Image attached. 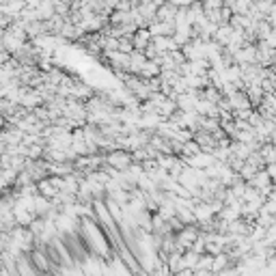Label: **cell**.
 I'll list each match as a JSON object with an SVG mask.
<instances>
[{
    "label": "cell",
    "instance_id": "cb8c5ba5",
    "mask_svg": "<svg viewBox=\"0 0 276 276\" xmlns=\"http://www.w3.org/2000/svg\"><path fill=\"white\" fill-rule=\"evenodd\" d=\"M145 54H147V58H156L158 54H160V50L156 48V43H154V41H151V43L145 48Z\"/></svg>",
    "mask_w": 276,
    "mask_h": 276
},
{
    "label": "cell",
    "instance_id": "44dd1931",
    "mask_svg": "<svg viewBox=\"0 0 276 276\" xmlns=\"http://www.w3.org/2000/svg\"><path fill=\"white\" fill-rule=\"evenodd\" d=\"M201 151H203V147L192 138V140H188V143H184V154L181 156H197V154H201Z\"/></svg>",
    "mask_w": 276,
    "mask_h": 276
},
{
    "label": "cell",
    "instance_id": "7c38bea8",
    "mask_svg": "<svg viewBox=\"0 0 276 276\" xmlns=\"http://www.w3.org/2000/svg\"><path fill=\"white\" fill-rule=\"evenodd\" d=\"M177 11H179L177 4H173L171 0H166V2H164L162 7L158 9V22H164V20H175Z\"/></svg>",
    "mask_w": 276,
    "mask_h": 276
},
{
    "label": "cell",
    "instance_id": "30bf717a",
    "mask_svg": "<svg viewBox=\"0 0 276 276\" xmlns=\"http://www.w3.org/2000/svg\"><path fill=\"white\" fill-rule=\"evenodd\" d=\"M233 263L236 261L231 259V255H229L227 250H222L218 255H214V268H211V272H225V270L229 266H233Z\"/></svg>",
    "mask_w": 276,
    "mask_h": 276
},
{
    "label": "cell",
    "instance_id": "9c48e42d",
    "mask_svg": "<svg viewBox=\"0 0 276 276\" xmlns=\"http://www.w3.org/2000/svg\"><path fill=\"white\" fill-rule=\"evenodd\" d=\"M151 39H154V35H151L149 28H138V31L134 33V37H132L134 45H136V50H145L147 45L151 43Z\"/></svg>",
    "mask_w": 276,
    "mask_h": 276
},
{
    "label": "cell",
    "instance_id": "d4e9b609",
    "mask_svg": "<svg viewBox=\"0 0 276 276\" xmlns=\"http://www.w3.org/2000/svg\"><path fill=\"white\" fill-rule=\"evenodd\" d=\"M173 4H177V7H190L192 2H195V0H171Z\"/></svg>",
    "mask_w": 276,
    "mask_h": 276
},
{
    "label": "cell",
    "instance_id": "5bb4252c",
    "mask_svg": "<svg viewBox=\"0 0 276 276\" xmlns=\"http://www.w3.org/2000/svg\"><path fill=\"white\" fill-rule=\"evenodd\" d=\"M246 93H248V97H250V102H252L255 108L263 102V97H266V91H263L261 84H248L246 86Z\"/></svg>",
    "mask_w": 276,
    "mask_h": 276
},
{
    "label": "cell",
    "instance_id": "e0dca14e",
    "mask_svg": "<svg viewBox=\"0 0 276 276\" xmlns=\"http://www.w3.org/2000/svg\"><path fill=\"white\" fill-rule=\"evenodd\" d=\"M37 13L41 20H50V17L56 15V7H54V0H43V2L37 7Z\"/></svg>",
    "mask_w": 276,
    "mask_h": 276
},
{
    "label": "cell",
    "instance_id": "5b68a950",
    "mask_svg": "<svg viewBox=\"0 0 276 276\" xmlns=\"http://www.w3.org/2000/svg\"><path fill=\"white\" fill-rule=\"evenodd\" d=\"M28 7L26 0H9V2H0V13H9L13 17H20L22 11Z\"/></svg>",
    "mask_w": 276,
    "mask_h": 276
},
{
    "label": "cell",
    "instance_id": "603a6c76",
    "mask_svg": "<svg viewBox=\"0 0 276 276\" xmlns=\"http://www.w3.org/2000/svg\"><path fill=\"white\" fill-rule=\"evenodd\" d=\"M257 173H259V168H257V166H252L250 162H246V164H244V168L239 171V175H242V179H246V181H250Z\"/></svg>",
    "mask_w": 276,
    "mask_h": 276
},
{
    "label": "cell",
    "instance_id": "277c9868",
    "mask_svg": "<svg viewBox=\"0 0 276 276\" xmlns=\"http://www.w3.org/2000/svg\"><path fill=\"white\" fill-rule=\"evenodd\" d=\"M195 214H197V225H198V222H209V220H214L216 216H218L214 209H211V205L207 201L197 203L195 205Z\"/></svg>",
    "mask_w": 276,
    "mask_h": 276
},
{
    "label": "cell",
    "instance_id": "8fae6325",
    "mask_svg": "<svg viewBox=\"0 0 276 276\" xmlns=\"http://www.w3.org/2000/svg\"><path fill=\"white\" fill-rule=\"evenodd\" d=\"M211 268H214V255L211 252H203L201 259H198V266L195 270V274L198 276H207L211 272Z\"/></svg>",
    "mask_w": 276,
    "mask_h": 276
},
{
    "label": "cell",
    "instance_id": "484cf974",
    "mask_svg": "<svg viewBox=\"0 0 276 276\" xmlns=\"http://www.w3.org/2000/svg\"><path fill=\"white\" fill-rule=\"evenodd\" d=\"M266 41H268V43H270V45H272V48H276V31H272V33H270V35H268V39H266Z\"/></svg>",
    "mask_w": 276,
    "mask_h": 276
},
{
    "label": "cell",
    "instance_id": "7a4b0ae2",
    "mask_svg": "<svg viewBox=\"0 0 276 276\" xmlns=\"http://www.w3.org/2000/svg\"><path fill=\"white\" fill-rule=\"evenodd\" d=\"M198 236H201V229H198V225H186L184 229H181V231H177V246H179V252H186Z\"/></svg>",
    "mask_w": 276,
    "mask_h": 276
},
{
    "label": "cell",
    "instance_id": "2e32d148",
    "mask_svg": "<svg viewBox=\"0 0 276 276\" xmlns=\"http://www.w3.org/2000/svg\"><path fill=\"white\" fill-rule=\"evenodd\" d=\"M231 151H233V156L244 158V160H248V156L252 154L250 145L248 143H242V140H231Z\"/></svg>",
    "mask_w": 276,
    "mask_h": 276
},
{
    "label": "cell",
    "instance_id": "52a82bcc",
    "mask_svg": "<svg viewBox=\"0 0 276 276\" xmlns=\"http://www.w3.org/2000/svg\"><path fill=\"white\" fill-rule=\"evenodd\" d=\"M231 106H233V110H244V108H255L250 102V97H248V93L246 91H236L231 97Z\"/></svg>",
    "mask_w": 276,
    "mask_h": 276
},
{
    "label": "cell",
    "instance_id": "f1b7e54d",
    "mask_svg": "<svg viewBox=\"0 0 276 276\" xmlns=\"http://www.w3.org/2000/svg\"><path fill=\"white\" fill-rule=\"evenodd\" d=\"M201 2H205V0H201Z\"/></svg>",
    "mask_w": 276,
    "mask_h": 276
},
{
    "label": "cell",
    "instance_id": "d6986e66",
    "mask_svg": "<svg viewBox=\"0 0 276 276\" xmlns=\"http://www.w3.org/2000/svg\"><path fill=\"white\" fill-rule=\"evenodd\" d=\"M198 259H201V255H198V252H195L192 248H188V250L184 252V268L197 270V266H198Z\"/></svg>",
    "mask_w": 276,
    "mask_h": 276
},
{
    "label": "cell",
    "instance_id": "ffe728a7",
    "mask_svg": "<svg viewBox=\"0 0 276 276\" xmlns=\"http://www.w3.org/2000/svg\"><path fill=\"white\" fill-rule=\"evenodd\" d=\"M257 222H259L261 227H272L274 222H276V216L274 214H270V211L266 209V207H261V211H259V216H257Z\"/></svg>",
    "mask_w": 276,
    "mask_h": 276
},
{
    "label": "cell",
    "instance_id": "ba28073f",
    "mask_svg": "<svg viewBox=\"0 0 276 276\" xmlns=\"http://www.w3.org/2000/svg\"><path fill=\"white\" fill-rule=\"evenodd\" d=\"M233 35H236V28H233V26H231V22H229V24L218 26V31H216L214 39L218 41L220 45H229V43H231V39H233Z\"/></svg>",
    "mask_w": 276,
    "mask_h": 276
},
{
    "label": "cell",
    "instance_id": "6da1fadb",
    "mask_svg": "<svg viewBox=\"0 0 276 276\" xmlns=\"http://www.w3.org/2000/svg\"><path fill=\"white\" fill-rule=\"evenodd\" d=\"M106 162H108L110 166L125 171V168H130L134 164V156H132V151H127V149H115V151H108V154H106Z\"/></svg>",
    "mask_w": 276,
    "mask_h": 276
},
{
    "label": "cell",
    "instance_id": "4fadbf2b",
    "mask_svg": "<svg viewBox=\"0 0 276 276\" xmlns=\"http://www.w3.org/2000/svg\"><path fill=\"white\" fill-rule=\"evenodd\" d=\"M132 67H130V74H140V69H143V65L149 58H147V54H145V50H134L132 52Z\"/></svg>",
    "mask_w": 276,
    "mask_h": 276
},
{
    "label": "cell",
    "instance_id": "ac0fdd59",
    "mask_svg": "<svg viewBox=\"0 0 276 276\" xmlns=\"http://www.w3.org/2000/svg\"><path fill=\"white\" fill-rule=\"evenodd\" d=\"M37 184H39V192H41L43 197H48V198H54V197L58 195V192H61V190H58V188L50 181V177L41 179V181H37Z\"/></svg>",
    "mask_w": 276,
    "mask_h": 276
},
{
    "label": "cell",
    "instance_id": "83f0119b",
    "mask_svg": "<svg viewBox=\"0 0 276 276\" xmlns=\"http://www.w3.org/2000/svg\"><path fill=\"white\" fill-rule=\"evenodd\" d=\"M74 2H82V0H74Z\"/></svg>",
    "mask_w": 276,
    "mask_h": 276
},
{
    "label": "cell",
    "instance_id": "7402d4cb",
    "mask_svg": "<svg viewBox=\"0 0 276 276\" xmlns=\"http://www.w3.org/2000/svg\"><path fill=\"white\" fill-rule=\"evenodd\" d=\"M252 4H255L252 0H236L231 9H233V13H248Z\"/></svg>",
    "mask_w": 276,
    "mask_h": 276
},
{
    "label": "cell",
    "instance_id": "f546056e",
    "mask_svg": "<svg viewBox=\"0 0 276 276\" xmlns=\"http://www.w3.org/2000/svg\"><path fill=\"white\" fill-rule=\"evenodd\" d=\"M274 184H276V179H274Z\"/></svg>",
    "mask_w": 276,
    "mask_h": 276
},
{
    "label": "cell",
    "instance_id": "4316f807",
    "mask_svg": "<svg viewBox=\"0 0 276 276\" xmlns=\"http://www.w3.org/2000/svg\"><path fill=\"white\" fill-rule=\"evenodd\" d=\"M0 2H9V0H0Z\"/></svg>",
    "mask_w": 276,
    "mask_h": 276
},
{
    "label": "cell",
    "instance_id": "3957f363",
    "mask_svg": "<svg viewBox=\"0 0 276 276\" xmlns=\"http://www.w3.org/2000/svg\"><path fill=\"white\" fill-rule=\"evenodd\" d=\"M236 63H239V65H246V63H259V48H257V43L244 45V48L236 54Z\"/></svg>",
    "mask_w": 276,
    "mask_h": 276
},
{
    "label": "cell",
    "instance_id": "9a60e30c",
    "mask_svg": "<svg viewBox=\"0 0 276 276\" xmlns=\"http://www.w3.org/2000/svg\"><path fill=\"white\" fill-rule=\"evenodd\" d=\"M160 74H162V67L158 65L154 58H149V61H147L145 65H143V69H140L138 76H143V78L149 80V78H156V76H160Z\"/></svg>",
    "mask_w": 276,
    "mask_h": 276
},
{
    "label": "cell",
    "instance_id": "8992f818",
    "mask_svg": "<svg viewBox=\"0 0 276 276\" xmlns=\"http://www.w3.org/2000/svg\"><path fill=\"white\" fill-rule=\"evenodd\" d=\"M248 184H250L252 188H257V190H266V188H270V186L274 184V179H272V175H270L266 168H261V171L248 181Z\"/></svg>",
    "mask_w": 276,
    "mask_h": 276
}]
</instances>
